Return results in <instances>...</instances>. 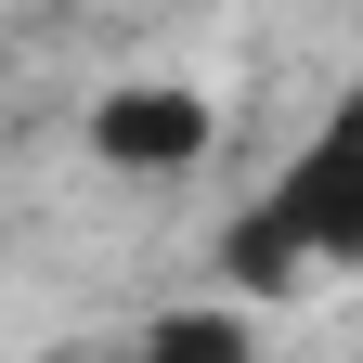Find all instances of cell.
Listing matches in <instances>:
<instances>
[{"label": "cell", "instance_id": "cell-3", "mask_svg": "<svg viewBox=\"0 0 363 363\" xmlns=\"http://www.w3.org/2000/svg\"><path fill=\"white\" fill-rule=\"evenodd\" d=\"M259 325H247V298H195V311H169V325H143L117 363H247Z\"/></svg>", "mask_w": 363, "mask_h": 363}, {"label": "cell", "instance_id": "cell-2", "mask_svg": "<svg viewBox=\"0 0 363 363\" xmlns=\"http://www.w3.org/2000/svg\"><path fill=\"white\" fill-rule=\"evenodd\" d=\"M91 156L117 182H182V169L220 156V104L195 78H104L91 91Z\"/></svg>", "mask_w": 363, "mask_h": 363}, {"label": "cell", "instance_id": "cell-1", "mask_svg": "<svg viewBox=\"0 0 363 363\" xmlns=\"http://www.w3.org/2000/svg\"><path fill=\"white\" fill-rule=\"evenodd\" d=\"M325 272H363V65L311 104V130L286 156H272V182L220 220V298H298L325 286Z\"/></svg>", "mask_w": 363, "mask_h": 363}]
</instances>
